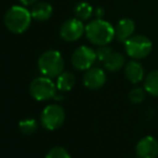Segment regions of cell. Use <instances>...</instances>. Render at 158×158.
I'll use <instances>...</instances> for the list:
<instances>
[{"mask_svg":"<svg viewBox=\"0 0 158 158\" xmlns=\"http://www.w3.org/2000/svg\"><path fill=\"white\" fill-rule=\"evenodd\" d=\"M86 38L98 46L108 45L115 37V28L109 22L96 19L85 26Z\"/></svg>","mask_w":158,"mask_h":158,"instance_id":"obj_1","label":"cell"},{"mask_svg":"<svg viewBox=\"0 0 158 158\" xmlns=\"http://www.w3.org/2000/svg\"><path fill=\"white\" fill-rule=\"evenodd\" d=\"M31 19V13L25 6H13L4 15V25L9 31L19 35L29 28Z\"/></svg>","mask_w":158,"mask_h":158,"instance_id":"obj_2","label":"cell"},{"mask_svg":"<svg viewBox=\"0 0 158 158\" xmlns=\"http://www.w3.org/2000/svg\"><path fill=\"white\" fill-rule=\"evenodd\" d=\"M39 70L44 77H57L63 73L64 63L61 54L58 51L50 50L44 52L38 60Z\"/></svg>","mask_w":158,"mask_h":158,"instance_id":"obj_3","label":"cell"},{"mask_svg":"<svg viewBox=\"0 0 158 158\" xmlns=\"http://www.w3.org/2000/svg\"><path fill=\"white\" fill-rule=\"evenodd\" d=\"M153 44L148 37L142 35H132L125 42V51L129 57L133 59L145 58L152 52Z\"/></svg>","mask_w":158,"mask_h":158,"instance_id":"obj_4","label":"cell"},{"mask_svg":"<svg viewBox=\"0 0 158 158\" xmlns=\"http://www.w3.org/2000/svg\"><path fill=\"white\" fill-rule=\"evenodd\" d=\"M56 85L53 83L51 77H37L31 82L29 87L30 95L38 101H45L54 98L56 94Z\"/></svg>","mask_w":158,"mask_h":158,"instance_id":"obj_5","label":"cell"},{"mask_svg":"<svg viewBox=\"0 0 158 158\" xmlns=\"http://www.w3.org/2000/svg\"><path fill=\"white\" fill-rule=\"evenodd\" d=\"M64 122V111L60 106L50 104L43 110L41 114V123L48 130H55L59 128Z\"/></svg>","mask_w":158,"mask_h":158,"instance_id":"obj_6","label":"cell"},{"mask_svg":"<svg viewBox=\"0 0 158 158\" xmlns=\"http://www.w3.org/2000/svg\"><path fill=\"white\" fill-rule=\"evenodd\" d=\"M97 59V54L88 46H80L73 52L71 57L72 66L77 70H88Z\"/></svg>","mask_w":158,"mask_h":158,"instance_id":"obj_7","label":"cell"},{"mask_svg":"<svg viewBox=\"0 0 158 158\" xmlns=\"http://www.w3.org/2000/svg\"><path fill=\"white\" fill-rule=\"evenodd\" d=\"M84 33H85V26L79 19H71L66 21L61 25L60 30H59L61 39L67 42L77 41Z\"/></svg>","mask_w":158,"mask_h":158,"instance_id":"obj_8","label":"cell"},{"mask_svg":"<svg viewBox=\"0 0 158 158\" xmlns=\"http://www.w3.org/2000/svg\"><path fill=\"white\" fill-rule=\"evenodd\" d=\"M138 158H156L158 156V142L155 138L148 135L138 142L135 146Z\"/></svg>","mask_w":158,"mask_h":158,"instance_id":"obj_9","label":"cell"},{"mask_svg":"<svg viewBox=\"0 0 158 158\" xmlns=\"http://www.w3.org/2000/svg\"><path fill=\"white\" fill-rule=\"evenodd\" d=\"M106 81L104 71L100 68H89L86 70L83 77V83L89 89H98L102 87Z\"/></svg>","mask_w":158,"mask_h":158,"instance_id":"obj_10","label":"cell"},{"mask_svg":"<svg viewBox=\"0 0 158 158\" xmlns=\"http://www.w3.org/2000/svg\"><path fill=\"white\" fill-rule=\"evenodd\" d=\"M135 32V23L129 19H123L117 23L115 27V37L118 41L126 42L132 37Z\"/></svg>","mask_w":158,"mask_h":158,"instance_id":"obj_11","label":"cell"},{"mask_svg":"<svg viewBox=\"0 0 158 158\" xmlns=\"http://www.w3.org/2000/svg\"><path fill=\"white\" fill-rule=\"evenodd\" d=\"M125 75L130 83L137 84L143 80L144 69L137 60H131L125 67Z\"/></svg>","mask_w":158,"mask_h":158,"instance_id":"obj_12","label":"cell"},{"mask_svg":"<svg viewBox=\"0 0 158 158\" xmlns=\"http://www.w3.org/2000/svg\"><path fill=\"white\" fill-rule=\"evenodd\" d=\"M31 16L35 21H48L53 14V6L48 2H37L30 11Z\"/></svg>","mask_w":158,"mask_h":158,"instance_id":"obj_13","label":"cell"},{"mask_svg":"<svg viewBox=\"0 0 158 158\" xmlns=\"http://www.w3.org/2000/svg\"><path fill=\"white\" fill-rule=\"evenodd\" d=\"M104 67L106 70L109 71H118L123 68L124 64H125V57L123 54L117 52H112L110 56L103 61Z\"/></svg>","mask_w":158,"mask_h":158,"instance_id":"obj_14","label":"cell"},{"mask_svg":"<svg viewBox=\"0 0 158 158\" xmlns=\"http://www.w3.org/2000/svg\"><path fill=\"white\" fill-rule=\"evenodd\" d=\"M75 85V77L71 72H63L57 77L56 87L60 92H69Z\"/></svg>","mask_w":158,"mask_h":158,"instance_id":"obj_15","label":"cell"},{"mask_svg":"<svg viewBox=\"0 0 158 158\" xmlns=\"http://www.w3.org/2000/svg\"><path fill=\"white\" fill-rule=\"evenodd\" d=\"M144 89L150 95L158 97V70H154L146 75L144 80Z\"/></svg>","mask_w":158,"mask_h":158,"instance_id":"obj_16","label":"cell"},{"mask_svg":"<svg viewBox=\"0 0 158 158\" xmlns=\"http://www.w3.org/2000/svg\"><path fill=\"white\" fill-rule=\"evenodd\" d=\"M74 13L77 19H81V21H86L93 15V8L87 2H80L75 6Z\"/></svg>","mask_w":158,"mask_h":158,"instance_id":"obj_17","label":"cell"},{"mask_svg":"<svg viewBox=\"0 0 158 158\" xmlns=\"http://www.w3.org/2000/svg\"><path fill=\"white\" fill-rule=\"evenodd\" d=\"M19 127L23 135H30L33 132H35L38 128V123L35 122V119H24V121L19 122Z\"/></svg>","mask_w":158,"mask_h":158,"instance_id":"obj_18","label":"cell"},{"mask_svg":"<svg viewBox=\"0 0 158 158\" xmlns=\"http://www.w3.org/2000/svg\"><path fill=\"white\" fill-rule=\"evenodd\" d=\"M145 92L146 90L144 88H140V87L133 88L129 93V99H130V101L135 102V103H140L145 98Z\"/></svg>","mask_w":158,"mask_h":158,"instance_id":"obj_19","label":"cell"},{"mask_svg":"<svg viewBox=\"0 0 158 158\" xmlns=\"http://www.w3.org/2000/svg\"><path fill=\"white\" fill-rule=\"evenodd\" d=\"M45 158H71V156L64 148H54L48 153Z\"/></svg>","mask_w":158,"mask_h":158,"instance_id":"obj_20","label":"cell"},{"mask_svg":"<svg viewBox=\"0 0 158 158\" xmlns=\"http://www.w3.org/2000/svg\"><path fill=\"white\" fill-rule=\"evenodd\" d=\"M113 51L111 50L109 46L101 45V46H99V48H98L97 51H96V54H97V58L99 59L100 61H104L109 56H110V54Z\"/></svg>","mask_w":158,"mask_h":158,"instance_id":"obj_21","label":"cell"},{"mask_svg":"<svg viewBox=\"0 0 158 158\" xmlns=\"http://www.w3.org/2000/svg\"><path fill=\"white\" fill-rule=\"evenodd\" d=\"M19 1H21L22 3L24 4V6H33V4L37 3L38 0H19Z\"/></svg>","mask_w":158,"mask_h":158,"instance_id":"obj_22","label":"cell"},{"mask_svg":"<svg viewBox=\"0 0 158 158\" xmlns=\"http://www.w3.org/2000/svg\"><path fill=\"white\" fill-rule=\"evenodd\" d=\"M103 14H104V12L102 9H97V10H96V16H97V19H102Z\"/></svg>","mask_w":158,"mask_h":158,"instance_id":"obj_23","label":"cell"}]
</instances>
